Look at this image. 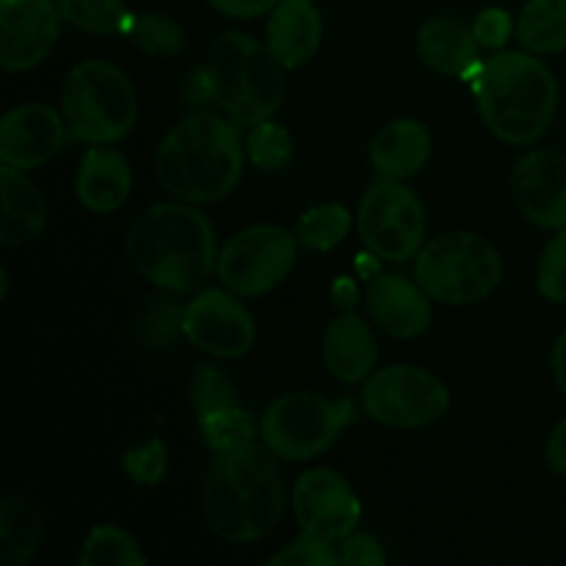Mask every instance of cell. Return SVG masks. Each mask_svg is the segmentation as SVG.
I'll return each mask as SVG.
<instances>
[{
    "label": "cell",
    "mask_w": 566,
    "mask_h": 566,
    "mask_svg": "<svg viewBox=\"0 0 566 566\" xmlns=\"http://www.w3.org/2000/svg\"><path fill=\"white\" fill-rule=\"evenodd\" d=\"M276 459L265 442L216 453L199 506L219 539L249 545L276 528L285 512V481Z\"/></svg>",
    "instance_id": "1"
},
{
    "label": "cell",
    "mask_w": 566,
    "mask_h": 566,
    "mask_svg": "<svg viewBox=\"0 0 566 566\" xmlns=\"http://www.w3.org/2000/svg\"><path fill=\"white\" fill-rule=\"evenodd\" d=\"M133 269L166 293L197 291L216 271L213 224L191 202H164L142 210L125 238Z\"/></svg>",
    "instance_id": "2"
},
{
    "label": "cell",
    "mask_w": 566,
    "mask_h": 566,
    "mask_svg": "<svg viewBox=\"0 0 566 566\" xmlns=\"http://www.w3.org/2000/svg\"><path fill=\"white\" fill-rule=\"evenodd\" d=\"M155 175L171 193L191 205H210L235 191L243 175V144L230 116L197 114L177 122L155 153Z\"/></svg>",
    "instance_id": "3"
},
{
    "label": "cell",
    "mask_w": 566,
    "mask_h": 566,
    "mask_svg": "<svg viewBox=\"0 0 566 566\" xmlns=\"http://www.w3.org/2000/svg\"><path fill=\"white\" fill-rule=\"evenodd\" d=\"M481 119L506 144H534L551 130L558 111V81L536 53L506 50L484 61L473 77Z\"/></svg>",
    "instance_id": "4"
},
{
    "label": "cell",
    "mask_w": 566,
    "mask_h": 566,
    "mask_svg": "<svg viewBox=\"0 0 566 566\" xmlns=\"http://www.w3.org/2000/svg\"><path fill=\"white\" fill-rule=\"evenodd\" d=\"M210 97L238 127L271 119L285 99V66L265 44L241 31H227L210 44Z\"/></svg>",
    "instance_id": "5"
},
{
    "label": "cell",
    "mask_w": 566,
    "mask_h": 566,
    "mask_svg": "<svg viewBox=\"0 0 566 566\" xmlns=\"http://www.w3.org/2000/svg\"><path fill=\"white\" fill-rule=\"evenodd\" d=\"M61 114L75 142L108 147L136 127V86L111 61H81L66 72L61 86Z\"/></svg>",
    "instance_id": "6"
},
{
    "label": "cell",
    "mask_w": 566,
    "mask_h": 566,
    "mask_svg": "<svg viewBox=\"0 0 566 566\" xmlns=\"http://www.w3.org/2000/svg\"><path fill=\"white\" fill-rule=\"evenodd\" d=\"M415 280L434 302L451 307L479 304L501 285V252L475 232H442L415 254Z\"/></svg>",
    "instance_id": "7"
},
{
    "label": "cell",
    "mask_w": 566,
    "mask_h": 566,
    "mask_svg": "<svg viewBox=\"0 0 566 566\" xmlns=\"http://www.w3.org/2000/svg\"><path fill=\"white\" fill-rule=\"evenodd\" d=\"M352 418L354 407L348 401H329L318 392H287L265 409L260 437L274 457L307 462L329 451Z\"/></svg>",
    "instance_id": "8"
},
{
    "label": "cell",
    "mask_w": 566,
    "mask_h": 566,
    "mask_svg": "<svg viewBox=\"0 0 566 566\" xmlns=\"http://www.w3.org/2000/svg\"><path fill=\"white\" fill-rule=\"evenodd\" d=\"M451 407L446 381L418 365H390L365 381L363 409L370 420L390 429H420L442 418Z\"/></svg>",
    "instance_id": "9"
},
{
    "label": "cell",
    "mask_w": 566,
    "mask_h": 566,
    "mask_svg": "<svg viewBox=\"0 0 566 566\" xmlns=\"http://www.w3.org/2000/svg\"><path fill=\"white\" fill-rule=\"evenodd\" d=\"M296 232L276 224L247 227L221 247L216 274L221 285L238 296H263L287 280L296 263Z\"/></svg>",
    "instance_id": "10"
},
{
    "label": "cell",
    "mask_w": 566,
    "mask_h": 566,
    "mask_svg": "<svg viewBox=\"0 0 566 566\" xmlns=\"http://www.w3.org/2000/svg\"><path fill=\"white\" fill-rule=\"evenodd\" d=\"M357 230L370 254L390 260V263H403L423 249V202L401 180L381 177L359 202Z\"/></svg>",
    "instance_id": "11"
},
{
    "label": "cell",
    "mask_w": 566,
    "mask_h": 566,
    "mask_svg": "<svg viewBox=\"0 0 566 566\" xmlns=\"http://www.w3.org/2000/svg\"><path fill=\"white\" fill-rule=\"evenodd\" d=\"M182 337L210 357L241 359L252 352L258 329L238 293L208 287L188 302L182 315Z\"/></svg>",
    "instance_id": "12"
},
{
    "label": "cell",
    "mask_w": 566,
    "mask_h": 566,
    "mask_svg": "<svg viewBox=\"0 0 566 566\" xmlns=\"http://www.w3.org/2000/svg\"><path fill=\"white\" fill-rule=\"evenodd\" d=\"M293 514L302 534L326 542H343L357 531L363 506L354 486L332 468H313L293 486Z\"/></svg>",
    "instance_id": "13"
},
{
    "label": "cell",
    "mask_w": 566,
    "mask_h": 566,
    "mask_svg": "<svg viewBox=\"0 0 566 566\" xmlns=\"http://www.w3.org/2000/svg\"><path fill=\"white\" fill-rule=\"evenodd\" d=\"M55 0H3L0 6V64L6 72H28L42 64L61 33Z\"/></svg>",
    "instance_id": "14"
},
{
    "label": "cell",
    "mask_w": 566,
    "mask_h": 566,
    "mask_svg": "<svg viewBox=\"0 0 566 566\" xmlns=\"http://www.w3.org/2000/svg\"><path fill=\"white\" fill-rule=\"evenodd\" d=\"M514 208L531 224L545 230L566 227V155L556 149H534L514 164L509 180Z\"/></svg>",
    "instance_id": "15"
},
{
    "label": "cell",
    "mask_w": 566,
    "mask_h": 566,
    "mask_svg": "<svg viewBox=\"0 0 566 566\" xmlns=\"http://www.w3.org/2000/svg\"><path fill=\"white\" fill-rule=\"evenodd\" d=\"M64 114L44 103H22L0 119V164L28 171L61 153L66 142Z\"/></svg>",
    "instance_id": "16"
},
{
    "label": "cell",
    "mask_w": 566,
    "mask_h": 566,
    "mask_svg": "<svg viewBox=\"0 0 566 566\" xmlns=\"http://www.w3.org/2000/svg\"><path fill=\"white\" fill-rule=\"evenodd\" d=\"M429 298L418 280L379 274L368 285V313L381 332L398 340H412L431 324Z\"/></svg>",
    "instance_id": "17"
},
{
    "label": "cell",
    "mask_w": 566,
    "mask_h": 566,
    "mask_svg": "<svg viewBox=\"0 0 566 566\" xmlns=\"http://www.w3.org/2000/svg\"><path fill=\"white\" fill-rule=\"evenodd\" d=\"M324 20L313 0H280L265 22V48L285 70L307 64L321 48Z\"/></svg>",
    "instance_id": "18"
},
{
    "label": "cell",
    "mask_w": 566,
    "mask_h": 566,
    "mask_svg": "<svg viewBox=\"0 0 566 566\" xmlns=\"http://www.w3.org/2000/svg\"><path fill=\"white\" fill-rule=\"evenodd\" d=\"M479 39L473 25H464L457 17H431L418 31V55L426 66L442 75H459L473 81L479 75Z\"/></svg>",
    "instance_id": "19"
},
{
    "label": "cell",
    "mask_w": 566,
    "mask_h": 566,
    "mask_svg": "<svg viewBox=\"0 0 566 566\" xmlns=\"http://www.w3.org/2000/svg\"><path fill=\"white\" fill-rule=\"evenodd\" d=\"M321 352H324L326 370L343 385H357V381L368 379L379 359L374 329L354 313H343L329 321L324 340H321Z\"/></svg>",
    "instance_id": "20"
},
{
    "label": "cell",
    "mask_w": 566,
    "mask_h": 566,
    "mask_svg": "<svg viewBox=\"0 0 566 566\" xmlns=\"http://www.w3.org/2000/svg\"><path fill=\"white\" fill-rule=\"evenodd\" d=\"M133 188L130 164L111 147H94L83 155L75 177V193L92 213H114L127 202Z\"/></svg>",
    "instance_id": "21"
},
{
    "label": "cell",
    "mask_w": 566,
    "mask_h": 566,
    "mask_svg": "<svg viewBox=\"0 0 566 566\" xmlns=\"http://www.w3.org/2000/svg\"><path fill=\"white\" fill-rule=\"evenodd\" d=\"M0 241L3 247H22L36 241L48 227V205L39 188L14 166L0 169Z\"/></svg>",
    "instance_id": "22"
},
{
    "label": "cell",
    "mask_w": 566,
    "mask_h": 566,
    "mask_svg": "<svg viewBox=\"0 0 566 566\" xmlns=\"http://www.w3.org/2000/svg\"><path fill=\"white\" fill-rule=\"evenodd\" d=\"M431 158V133L418 119H392L370 142V164L387 180L418 175Z\"/></svg>",
    "instance_id": "23"
},
{
    "label": "cell",
    "mask_w": 566,
    "mask_h": 566,
    "mask_svg": "<svg viewBox=\"0 0 566 566\" xmlns=\"http://www.w3.org/2000/svg\"><path fill=\"white\" fill-rule=\"evenodd\" d=\"M42 514L28 497L9 495L0 503V564L22 566L42 545Z\"/></svg>",
    "instance_id": "24"
},
{
    "label": "cell",
    "mask_w": 566,
    "mask_h": 566,
    "mask_svg": "<svg viewBox=\"0 0 566 566\" xmlns=\"http://www.w3.org/2000/svg\"><path fill=\"white\" fill-rule=\"evenodd\" d=\"M517 39L536 55L566 50V0H528L520 11Z\"/></svg>",
    "instance_id": "25"
},
{
    "label": "cell",
    "mask_w": 566,
    "mask_h": 566,
    "mask_svg": "<svg viewBox=\"0 0 566 566\" xmlns=\"http://www.w3.org/2000/svg\"><path fill=\"white\" fill-rule=\"evenodd\" d=\"M348 230H352V213L346 205L324 202L304 210L293 232H296L298 247L313 249V252H329L346 241Z\"/></svg>",
    "instance_id": "26"
},
{
    "label": "cell",
    "mask_w": 566,
    "mask_h": 566,
    "mask_svg": "<svg viewBox=\"0 0 566 566\" xmlns=\"http://www.w3.org/2000/svg\"><path fill=\"white\" fill-rule=\"evenodd\" d=\"M125 36L142 53L158 55V59H171V55L186 50V31H182L180 22L166 14H158V11H138V14H133L125 28Z\"/></svg>",
    "instance_id": "27"
},
{
    "label": "cell",
    "mask_w": 566,
    "mask_h": 566,
    "mask_svg": "<svg viewBox=\"0 0 566 566\" xmlns=\"http://www.w3.org/2000/svg\"><path fill=\"white\" fill-rule=\"evenodd\" d=\"M144 566L147 556L138 547L136 536L119 525H97L81 547V566Z\"/></svg>",
    "instance_id": "28"
},
{
    "label": "cell",
    "mask_w": 566,
    "mask_h": 566,
    "mask_svg": "<svg viewBox=\"0 0 566 566\" xmlns=\"http://www.w3.org/2000/svg\"><path fill=\"white\" fill-rule=\"evenodd\" d=\"M55 6L64 22L86 33H97V36L125 33L133 17L125 0H55Z\"/></svg>",
    "instance_id": "29"
},
{
    "label": "cell",
    "mask_w": 566,
    "mask_h": 566,
    "mask_svg": "<svg viewBox=\"0 0 566 566\" xmlns=\"http://www.w3.org/2000/svg\"><path fill=\"white\" fill-rule=\"evenodd\" d=\"M199 434L213 453L235 451V448L254 442V420L249 418L241 403L221 407L208 415H199Z\"/></svg>",
    "instance_id": "30"
},
{
    "label": "cell",
    "mask_w": 566,
    "mask_h": 566,
    "mask_svg": "<svg viewBox=\"0 0 566 566\" xmlns=\"http://www.w3.org/2000/svg\"><path fill=\"white\" fill-rule=\"evenodd\" d=\"M182 315H186V307H180L175 298H153V304L144 310L142 321H138L142 346L149 348V352H166V348H171V343L182 335Z\"/></svg>",
    "instance_id": "31"
},
{
    "label": "cell",
    "mask_w": 566,
    "mask_h": 566,
    "mask_svg": "<svg viewBox=\"0 0 566 566\" xmlns=\"http://www.w3.org/2000/svg\"><path fill=\"white\" fill-rule=\"evenodd\" d=\"M247 153L252 164L260 166V169L280 171L293 160V138L276 122H258L247 136Z\"/></svg>",
    "instance_id": "32"
},
{
    "label": "cell",
    "mask_w": 566,
    "mask_h": 566,
    "mask_svg": "<svg viewBox=\"0 0 566 566\" xmlns=\"http://www.w3.org/2000/svg\"><path fill=\"white\" fill-rule=\"evenodd\" d=\"M191 403L197 415H208L221 407H235L238 392L224 370L216 365H199L191 376Z\"/></svg>",
    "instance_id": "33"
},
{
    "label": "cell",
    "mask_w": 566,
    "mask_h": 566,
    "mask_svg": "<svg viewBox=\"0 0 566 566\" xmlns=\"http://www.w3.org/2000/svg\"><path fill=\"white\" fill-rule=\"evenodd\" d=\"M122 470H125L127 479L136 481V484H160V481L166 479V470H169V451H166V442L153 437V440L142 442V446L130 448V451L122 457Z\"/></svg>",
    "instance_id": "34"
},
{
    "label": "cell",
    "mask_w": 566,
    "mask_h": 566,
    "mask_svg": "<svg viewBox=\"0 0 566 566\" xmlns=\"http://www.w3.org/2000/svg\"><path fill=\"white\" fill-rule=\"evenodd\" d=\"M536 287L553 304H566V227L551 238L536 271Z\"/></svg>",
    "instance_id": "35"
},
{
    "label": "cell",
    "mask_w": 566,
    "mask_h": 566,
    "mask_svg": "<svg viewBox=\"0 0 566 566\" xmlns=\"http://www.w3.org/2000/svg\"><path fill=\"white\" fill-rule=\"evenodd\" d=\"M271 566H340V556L332 547V542L318 539V536L302 534L293 545L282 547L280 553L269 558Z\"/></svg>",
    "instance_id": "36"
},
{
    "label": "cell",
    "mask_w": 566,
    "mask_h": 566,
    "mask_svg": "<svg viewBox=\"0 0 566 566\" xmlns=\"http://www.w3.org/2000/svg\"><path fill=\"white\" fill-rule=\"evenodd\" d=\"M337 556H340V566H385L387 556L381 551L379 539H374L370 534H348L346 539L337 547Z\"/></svg>",
    "instance_id": "37"
},
{
    "label": "cell",
    "mask_w": 566,
    "mask_h": 566,
    "mask_svg": "<svg viewBox=\"0 0 566 566\" xmlns=\"http://www.w3.org/2000/svg\"><path fill=\"white\" fill-rule=\"evenodd\" d=\"M473 33L479 39L481 48L497 50L509 42L512 36V17L503 9H484L479 11L473 22Z\"/></svg>",
    "instance_id": "38"
},
{
    "label": "cell",
    "mask_w": 566,
    "mask_h": 566,
    "mask_svg": "<svg viewBox=\"0 0 566 566\" xmlns=\"http://www.w3.org/2000/svg\"><path fill=\"white\" fill-rule=\"evenodd\" d=\"M219 14L232 20H254V17L271 14L280 6V0H208Z\"/></svg>",
    "instance_id": "39"
},
{
    "label": "cell",
    "mask_w": 566,
    "mask_h": 566,
    "mask_svg": "<svg viewBox=\"0 0 566 566\" xmlns=\"http://www.w3.org/2000/svg\"><path fill=\"white\" fill-rule=\"evenodd\" d=\"M545 457H547V464H551L553 473L566 479V418L551 431V437H547Z\"/></svg>",
    "instance_id": "40"
},
{
    "label": "cell",
    "mask_w": 566,
    "mask_h": 566,
    "mask_svg": "<svg viewBox=\"0 0 566 566\" xmlns=\"http://www.w3.org/2000/svg\"><path fill=\"white\" fill-rule=\"evenodd\" d=\"M553 376H556L558 390L566 398V329L558 335L556 346H553Z\"/></svg>",
    "instance_id": "41"
},
{
    "label": "cell",
    "mask_w": 566,
    "mask_h": 566,
    "mask_svg": "<svg viewBox=\"0 0 566 566\" xmlns=\"http://www.w3.org/2000/svg\"><path fill=\"white\" fill-rule=\"evenodd\" d=\"M332 298H335L337 307H343L348 313V307H352V304H357V287H354L346 276H340L335 285V291H332Z\"/></svg>",
    "instance_id": "42"
},
{
    "label": "cell",
    "mask_w": 566,
    "mask_h": 566,
    "mask_svg": "<svg viewBox=\"0 0 566 566\" xmlns=\"http://www.w3.org/2000/svg\"><path fill=\"white\" fill-rule=\"evenodd\" d=\"M9 296V271H0V298Z\"/></svg>",
    "instance_id": "43"
}]
</instances>
